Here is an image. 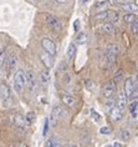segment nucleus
I'll return each instance as SVG.
<instances>
[{"mask_svg": "<svg viewBox=\"0 0 138 147\" xmlns=\"http://www.w3.org/2000/svg\"><path fill=\"white\" fill-rule=\"evenodd\" d=\"M115 106H116V100L113 97H108L106 100V104H105V107H106V110H107V111H111Z\"/></svg>", "mask_w": 138, "mask_h": 147, "instance_id": "obj_23", "label": "nucleus"}, {"mask_svg": "<svg viewBox=\"0 0 138 147\" xmlns=\"http://www.w3.org/2000/svg\"><path fill=\"white\" fill-rule=\"evenodd\" d=\"M41 46L44 51H46L48 54H50L51 56H55V55L57 54V47H56V44L52 41L51 39L49 38H44L41 40Z\"/></svg>", "mask_w": 138, "mask_h": 147, "instance_id": "obj_2", "label": "nucleus"}, {"mask_svg": "<svg viewBox=\"0 0 138 147\" xmlns=\"http://www.w3.org/2000/svg\"><path fill=\"white\" fill-rule=\"evenodd\" d=\"M121 79H122V72H121V71H118V72H117V74H116V75H115L113 80H115L116 82H117V81H119V80H121Z\"/></svg>", "mask_w": 138, "mask_h": 147, "instance_id": "obj_36", "label": "nucleus"}, {"mask_svg": "<svg viewBox=\"0 0 138 147\" xmlns=\"http://www.w3.org/2000/svg\"><path fill=\"white\" fill-rule=\"evenodd\" d=\"M106 147H115V145L112 143V145H108V146H106Z\"/></svg>", "mask_w": 138, "mask_h": 147, "instance_id": "obj_44", "label": "nucleus"}, {"mask_svg": "<svg viewBox=\"0 0 138 147\" xmlns=\"http://www.w3.org/2000/svg\"><path fill=\"white\" fill-rule=\"evenodd\" d=\"M118 6L127 14H133V13L138 11V5L133 4V3H122V4H119Z\"/></svg>", "mask_w": 138, "mask_h": 147, "instance_id": "obj_8", "label": "nucleus"}, {"mask_svg": "<svg viewBox=\"0 0 138 147\" xmlns=\"http://www.w3.org/2000/svg\"><path fill=\"white\" fill-rule=\"evenodd\" d=\"M15 147H27V146L24 145V143H20V142H19V143H16V145H15Z\"/></svg>", "mask_w": 138, "mask_h": 147, "instance_id": "obj_40", "label": "nucleus"}, {"mask_svg": "<svg viewBox=\"0 0 138 147\" xmlns=\"http://www.w3.org/2000/svg\"><path fill=\"white\" fill-rule=\"evenodd\" d=\"M85 84H86V86H87V87H88V89H91V87H92V86H93V84H92V81H90V80H87V81H86Z\"/></svg>", "mask_w": 138, "mask_h": 147, "instance_id": "obj_38", "label": "nucleus"}, {"mask_svg": "<svg viewBox=\"0 0 138 147\" xmlns=\"http://www.w3.org/2000/svg\"><path fill=\"white\" fill-rule=\"evenodd\" d=\"M55 1L59 4H65V3H67V0H55Z\"/></svg>", "mask_w": 138, "mask_h": 147, "instance_id": "obj_39", "label": "nucleus"}, {"mask_svg": "<svg viewBox=\"0 0 138 147\" xmlns=\"http://www.w3.org/2000/svg\"><path fill=\"white\" fill-rule=\"evenodd\" d=\"M127 95H126V92L125 91H123V92H121L119 94V96H118V100H117V106L119 109L122 110H125V107H126V105H127Z\"/></svg>", "mask_w": 138, "mask_h": 147, "instance_id": "obj_15", "label": "nucleus"}, {"mask_svg": "<svg viewBox=\"0 0 138 147\" xmlns=\"http://www.w3.org/2000/svg\"><path fill=\"white\" fill-rule=\"evenodd\" d=\"M62 82H64V84H68V82H70V75H68V74H64V76H62Z\"/></svg>", "mask_w": 138, "mask_h": 147, "instance_id": "obj_34", "label": "nucleus"}, {"mask_svg": "<svg viewBox=\"0 0 138 147\" xmlns=\"http://www.w3.org/2000/svg\"><path fill=\"white\" fill-rule=\"evenodd\" d=\"M118 19H119L118 13H116V11H110V14H108V20H111V23H117Z\"/></svg>", "mask_w": 138, "mask_h": 147, "instance_id": "obj_27", "label": "nucleus"}, {"mask_svg": "<svg viewBox=\"0 0 138 147\" xmlns=\"http://www.w3.org/2000/svg\"><path fill=\"white\" fill-rule=\"evenodd\" d=\"M115 92H116V81L115 80H111V81H108L103 87V96L106 98L113 97Z\"/></svg>", "mask_w": 138, "mask_h": 147, "instance_id": "obj_4", "label": "nucleus"}, {"mask_svg": "<svg viewBox=\"0 0 138 147\" xmlns=\"http://www.w3.org/2000/svg\"><path fill=\"white\" fill-rule=\"evenodd\" d=\"M67 147H78V146L76 145V143H68V145H67Z\"/></svg>", "mask_w": 138, "mask_h": 147, "instance_id": "obj_42", "label": "nucleus"}, {"mask_svg": "<svg viewBox=\"0 0 138 147\" xmlns=\"http://www.w3.org/2000/svg\"><path fill=\"white\" fill-rule=\"evenodd\" d=\"M80 3L81 4H86V3H88V0H80Z\"/></svg>", "mask_w": 138, "mask_h": 147, "instance_id": "obj_43", "label": "nucleus"}, {"mask_svg": "<svg viewBox=\"0 0 138 147\" xmlns=\"http://www.w3.org/2000/svg\"><path fill=\"white\" fill-rule=\"evenodd\" d=\"M6 64H8L9 66V69L10 70H14L16 67V65H17V57H16V55L15 54H11L10 56L8 57V60H6Z\"/></svg>", "mask_w": 138, "mask_h": 147, "instance_id": "obj_16", "label": "nucleus"}, {"mask_svg": "<svg viewBox=\"0 0 138 147\" xmlns=\"http://www.w3.org/2000/svg\"><path fill=\"white\" fill-rule=\"evenodd\" d=\"M113 145H115V147H123V145L122 143H119V142H115Z\"/></svg>", "mask_w": 138, "mask_h": 147, "instance_id": "obj_41", "label": "nucleus"}, {"mask_svg": "<svg viewBox=\"0 0 138 147\" xmlns=\"http://www.w3.org/2000/svg\"><path fill=\"white\" fill-rule=\"evenodd\" d=\"M100 132H101L102 135H108V134H111V130H110L108 127H102V128L100 130Z\"/></svg>", "mask_w": 138, "mask_h": 147, "instance_id": "obj_35", "label": "nucleus"}, {"mask_svg": "<svg viewBox=\"0 0 138 147\" xmlns=\"http://www.w3.org/2000/svg\"><path fill=\"white\" fill-rule=\"evenodd\" d=\"M74 28H75V31H78L80 30V20H76L74 23Z\"/></svg>", "mask_w": 138, "mask_h": 147, "instance_id": "obj_37", "label": "nucleus"}, {"mask_svg": "<svg viewBox=\"0 0 138 147\" xmlns=\"http://www.w3.org/2000/svg\"><path fill=\"white\" fill-rule=\"evenodd\" d=\"M108 14H110V11H107V10H105V11H98L96 14L95 19L96 20H106V19H108Z\"/></svg>", "mask_w": 138, "mask_h": 147, "instance_id": "obj_24", "label": "nucleus"}, {"mask_svg": "<svg viewBox=\"0 0 138 147\" xmlns=\"http://www.w3.org/2000/svg\"><path fill=\"white\" fill-rule=\"evenodd\" d=\"M103 31L106 32V34L108 35H113L115 34V26H113V23H106V24H103Z\"/></svg>", "mask_w": 138, "mask_h": 147, "instance_id": "obj_19", "label": "nucleus"}, {"mask_svg": "<svg viewBox=\"0 0 138 147\" xmlns=\"http://www.w3.org/2000/svg\"><path fill=\"white\" fill-rule=\"evenodd\" d=\"M52 57L50 54H48L46 51H44V53L40 54V59H41V61H42V64L46 66V69H51L52 66H54V60H52Z\"/></svg>", "mask_w": 138, "mask_h": 147, "instance_id": "obj_7", "label": "nucleus"}, {"mask_svg": "<svg viewBox=\"0 0 138 147\" xmlns=\"http://www.w3.org/2000/svg\"><path fill=\"white\" fill-rule=\"evenodd\" d=\"M45 147H61V141L59 138L51 137V138H49L48 141H46Z\"/></svg>", "mask_w": 138, "mask_h": 147, "instance_id": "obj_18", "label": "nucleus"}, {"mask_svg": "<svg viewBox=\"0 0 138 147\" xmlns=\"http://www.w3.org/2000/svg\"><path fill=\"white\" fill-rule=\"evenodd\" d=\"M46 23H48V25L52 29V30H55V31H61L62 30V24H61V21L55 16L46 15Z\"/></svg>", "mask_w": 138, "mask_h": 147, "instance_id": "obj_3", "label": "nucleus"}, {"mask_svg": "<svg viewBox=\"0 0 138 147\" xmlns=\"http://www.w3.org/2000/svg\"><path fill=\"white\" fill-rule=\"evenodd\" d=\"M91 116H92L96 121H100V120H101V116H100L98 113H97V112L95 111V110H91Z\"/></svg>", "mask_w": 138, "mask_h": 147, "instance_id": "obj_33", "label": "nucleus"}, {"mask_svg": "<svg viewBox=\"0 0 138 147\" xmlns=\"http://www.w3.org/2000/svg\"><path fill=\"white\" fill-rule=\"evenodd\" d=\"M137 107H138V102H137V101H133L132 104L129 105V112L132 113L133 116H136V111H137Z\"/></svg>", "mask_w": 138, "mask_h": 147, "instance_id": "obj_30", "label": "nucleus"}, {"mask_svg": "<svg viewBox=\"0 0 138 147\" xmlns=\"http://www.w3.org/2000/svg\"><path fill=\"white\" fill-rule=\"evenodd\" d=\"M111 5H112V3L110 1V0H101V1L96 3L95 8L98 10V11H105V10H107Z\"/></svg>", "mask_w": 138, "mask_h": 147, "instance_id": "obj_13", "label": "nucleus"}, {"mask_svg": "<svg viewBox=\"0 0 138 147\" xmlns=\"http://www.w3.org/2000/svg\"><path fill=\"white\" fill-rule=\"evenodd\" d=\"M61 98H62L64 104L66 106H68V107H74L76 105V98L74 96H71V95H62Z\"/></svg>", "mask_w": 138, "mask_h": 147, "instance_id": "obj_14", "label": "nucleus"}, {"mask_svg": "<svg viewBox=\"0 0 138 147\" xmlns=\"http://www.w3.org/2000/svg\"><path fill=\"white\" fill-rule=\"evenodd\" d=\"M49 79H50V76H49L48 72H41V74H40V82H41L44 86L48 85Z\"/></svg>", "mask_w": 138, "mask_h": 147, "instance_id": "obj_26", "label": "nucleus"}, {"mask_svg": "<svg viewBox=\"0 0 138 147\" xmlns=\"http://www.w3.org/2000/svg\"><path fill=\"white\" fill-rule=\"evenodd\" d=\"M6 60H8V59H6L5 51L1 50V51H0V69L3 67V65H4V64H6Z\"/></svg>", "mask_w": 138, "mask_h": 147, "instance_id": "obj_29", "label": "nucleus"}, {"mask_svg": "<svg viewBox=\"0 0 138 147\" xmlns=\"http://www.w3.org/2000/svg\"><path fill=\"white\" fill-rule=\"evenodd\" d=\"M75 55H76V45L74 42H71L70 45H68L67 50H66V57L68 59V60H72Z\"/></svg>", "mask_w": 138, "mask_h": 147, "instance_id": "obj_17", "label": "nucleus"}, {"mask_svg": "<svg viewBox=\"0 0 138 147\" xmlns=\"http://www.w3.org/2000/svg\"><path fill=\"white\" fill-rule=\"evenodd\" d=\"M105 51H107V53L113 54V55H116V56H117V55L119 54V46H118V45H115V44H112V45H108Z\"/></svg>", "mask_w": 138, "mask_h": 147, "instance_id": "obj_22", "label": "nucleus"}, {"mask_svg": "<svg viewBox=\"0 0 138 147\" xmlns=\"http://www.w3.org/2000/svg\"><path fill=\"white\" fill-rule=\"evenodd\" d=\"M87 39H88V36H87L86 32H80V34L76 36V42L80 44V45H83V44L87 42Z\"/></svg>", "mask_w": 138, "mask_h": 147, "instance_id": "obj_20", "label": "nucleus"}, {"mask_svg": "<svg viewBox=\"0 0 138 147\" xmlns=\"http://www.w3.org/2000/svg\"><path fill=\"white\" fill-rule=\"evenodd\" d=\"M134 91H136V85H134L133 80L131 78L127 79L125 81V92H126V95L128 97H132L133 94H134Z\"/></svg>", "mask_w": 138, "mask_h": 147, "instance_id": "obj_6", "label": "nucleus"}, {"mask_svg": "<svg viewBox=\"0 0 138 147\" xmlns=\"http://www.w3.org/2000/svg\"><path fill=\"white\" fill-rule=\"evenodd\" d=\"M49 123H50V120L46 119L45 122H44V131H42V135L44 136H46V134L49 132Z\"/></svg>", "mask_w": 138, "mask_h": 147, "instance_id": "obj_31", "label": "nucleus"}, {"mask_svg": "<svg viewBox=\"0 0 138 147\" xmlns=\"http://www.w3.org/2000/svg\"><path fill=\"white\" fill-rule=\"evenodd\" d=\"M136 20H138V18L134 15V14H126V15L123 16V21H125L126 24H128V25L133 24Z\"/></svg>", "mask_w": 138, "mask_h": 147, "instance_id": "obj_21", "label": "nucleus"}, {"mask_svg": "<svg viewBox=\"0 0 138 147\" xmlns=\"http://www.w3.org/2000/svg\"><path fill=\"white\" fill-rule=\"evenodd\" d=\"M13 122L15 123V126L19 127L20 130H24L25 126L27 125V123H26V120H25V117H23L21 115H19V113L14 116V121H13Z\"/></svg>", "mask_w": 138, "mask_h": 147, "instance_id": "obj_9", "label": "nucleus"}, {"mask_svg": "<svg viewBox=\"0 0 138 147\" xmlns=\"http://www.w3.org/2000/svg\"><path fill=\"white\" fill-rule=\"evenodd\" d=\"M0 97L3 100H8L10 97V87L6 84H0Z\"/></svg>", "mask_w": 138, "mask_h": 147, "instance_id": "obj_11", "label": "nucleus"}, {"mask_svg": "<svg viewBox=\"0 0 138 147\" xmlns=\"http://www.w3.org/2000/svg\"><path fill=\"white\" fill-rule=\"evenodd\" d=\"M66 115V112H65V110L62 107H60V106H55L52 110V113H51V117L52 120H57V119H61L62 116Z\"/></svg>", "mask_w": 138, "mask_h": 147, "instance_id": "obj_12", "label": "nucleus"}, {"mask_svg": "<svg viewBox=\"0 0 138 147\" xmlns=\"http://www.w3.org/2000/svg\"><path fill=\"white\" fill-rule=\"evenodd\" d=\"M129 26H131V31H132L133 34H137L138 32V20H136L133 24H131Z\"/></svg>", "mask_w": 138, "mask_h": 147, "instance_id": "obj_32", "label": "nucleus"}, {"mask_svg": "<svg viewBox=\"0 0 138 147\" xmlns=\"http://www.w3.org/2000/svg\"><path fill=\"white\" fill-rule=\"evenodd\" d=\"M35 119H36V115H35L34 112H27L26 113V117H25V120H26V123L27 125H30V123L34 122Z\"/></svg>", "mask_w": 138, "mask_h": 147, "instance_id": "obj_28", "label": "nucleus"}, {"mask_svg": "<svg viewBox=\"0 0 138 147\" xmlns=\"http://www.w3.org/2000/svg\"><path fill=\"white\" fill-rule=\"evenodd\" d=\"M110 115H111V119L113 120V121H119V120L122 119L123 112H122V110L119 109L118 106H115V107L110 111Z\"/></svg>", "mask_w": 138, "mask_h": 147, "instance_id": "obj_10", "label": "nucleus"}, {"mask_svg": "<svg viewBox=\"0 0 138 147\" xmlns=\"http://www.w3.org/2000/svg\"><path fill=\"white\" fill-rule=\"evenodd\" d=\"M137 82H138V76H137Z\"/></svg>", "mask_w": 138, "mask_h": 147, "instance_id": "obj_45", "label": "nucleus"}, {"mask_svg": "<svg viewBox=\"0 0 138 147\" xmlns=\"http://www.w3.org/2000/svg\"><path fill=\"white\" fill-rule=\"evenodd\" d=\"M119 138H121L122 141H128L131 138V131L129 130H122L121 134H119Z\"/></svg>", "mask_w": 138, "mask_h": 147, "instance_id": "obj_25", "label": "nucleus"}, {"mask_svg": "<svg viewBox=\"0 0 138 147\" xmlns=\"http://www.w3.org/2000/svg\"><path fill=\"white\" fill-rule=\"evenodd\" d=\"M26 86V78H25V72L23 70H19V71L15 72V76H14V87L17 92H21L24 90V87Z\"/></svg>", "mask_w": 138, "mask_h": 147, "instance_id": "obj_1", "label": "nucleus"}, {"mask_svg": "<svg viewBox=\"0 0 138 147\" xmlns=\"http://www.w3.org/2000/svg\"><path fill=\"white\" fill-rule=\"evenodd\" d=\"M25 78H26V86L30 90H34L36 85V76L34 71L32 70H26L25 71Z\"/></svg>", "mask_w": 138, "mask_h": 147, "instance_id": "obj_5", "label": "nucleus"}]
</instances>
